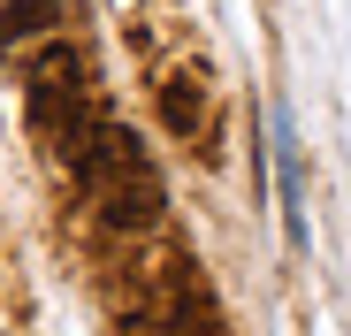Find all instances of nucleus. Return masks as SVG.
<instances>
[{
  "mask_svg": "<svg viewBox=\"0 0 351 336\" xmlns=\"http://www.w3.org/2000/svg\"><path fill=\"white\" fill-rule=\"evenodd\" d=\"M160 214H168V191H160V176H153V160L123 168V176L99 191V221H107L114 237H145V230H160Z\"/></svg>",
  "mask_w": 351,
  "mask_h": 336,
  "instance_id": "f257e3e1",
  "label": "nucleus"
},
{
  "mask_svg": "<svg viewBox=\"0 0 351 336\" xmlns=\"http://www.w3.org/2000/svg\"><path fill=\"white\" fill-rule=\"evenodd\" d=\"M160 328H168V336H221V306H214V291H206V275H199L191 252H176V260H168Z\"/></svg>",
  "mask_w": 351,
  "mask_h": 336,
  "instance_id": "f03ea898",
  "label": "nucleus"
},
{
  "mask_svg": "<svg viewBox=\"0 0 351 336\" xmlns=\"http://www.w3.org/2000/svg\"><path fill=\"white\" fill-rule=\"evenodd\" d=\"M62 23H69V0H0V53L62 38Z\"/></svg>",
  "mask_w": 351,
  "mask_h": 336,
  "instance_id": "7ed1b4c3",
  "label": "nucleus"
},
{
  "mask_svg": "<svg viewBox=\"0 0 351 336\" xmlns=\"http://www.w3.org/2000/svg\"><path fill=\"white\" fill-rule=\"evenodd\" d=\"M275 168H282V237L306 245V176H298V130H290V107H275Z\"/></svg>",
  "mask_w": 351,
  "mask_h": 336,
  "instance_id": "20e7f679",
  "label": "nucleus"
},
{
  "mask_svg": "<svg viewBox=\"0 0 351 336\" xmlns=\"http://www.w3.org/2000/svg\"><path fill=\"white\" fill-rule=\"evenodd\" d=\"M199 123H206V92H199V77H191V69L160 77V130H168V138H191Z\"/></svg>",
  "mask_w": 351,
  "mask_h": 336,
  "instance_id": "39448f33",
  "label": "nucleus"
}]
</instances>
